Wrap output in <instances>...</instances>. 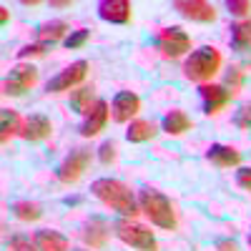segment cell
I'll use <instances>...</instances> for the list:
<instances>
[{"mask_svg":"<svg viewBox=\"0 0 251 251\" xmlns=\"http://www.w3.org/2000/svg\"><path fill=\"white\" fill-rule=\"evenodd\" d=\"M91 191L96 199H100L106 206H111L113 211H118L121 216H136L138 214V203H136V196L128 186L118 178H96Z\"/></svg>","mask_w":251,"mask_h":251,"instance_id":"obj_1","label":"cell"},{"mask_svg":"<svg viewBox=\"0 0 251 251\" xmlns=\"http://www.w3.org/2000/svg\"><path fill=\"white\" fill-rule=\"evenodd\" d=\"M138 203H141V211L158 228H166V231H174L176 228V211H174L169 196H163L156 188H143L138 194Z\"/></svg>","mask_w":251,"mask_h":251,"instance_id":"obj_2","label":"cell"},{"mask_svg":"<svg viewBox=\"0 0 251 251\" xmlns=\"http://www.w3.org/2000/svg\"><path fill=\"white\" fill-rule=\"evenodd\" d=\"M221 68V53L214 46H203L199 50H194L183 63V75L194 83H208Z\"/></svg>","mask_w":251,"mask_h":251,"instance_id":"obj_3","label":"cell"},{"mask_svg":"<svg viewBox=\"0 0 251 251\" xmlns=\"http://www.w3.org/2000/svg\"><path fill=\"white\" fill-rule=\"evenodd\" d=\"M113 231L126 246H131V249H138V251H156L158 249V244L153 239V231L143 224H136V221H128V219H118Z\"/></svg>","mask_w":251,"mask_h":251,"instance_id":"obj_4","label":"cell"},{"mask_svg":"<svg viewBox=\"0 0 251 251\" xmlns=\"http://www.w3.org/2000/svg\"><path fill=\"white\" fill-rule=\"evenodd\" d=\"M88 166H91V151L88 149H73L66 158H63V163L58 166L55 176L63 183H75Z\"/></svg>","mask_w":251,"mask_h":251,"instance_id":"obj_5","label":"cell"},{"mask_svg":"<svg viewBox=\"0 0 251 251\" xmlns=\"http://www.w3.org/2000/svg\"><path fill=\"white\" fill-rule=\"evenodd\" d=\"M156 48L166 58H178L191 48V38H188V33H183L181 28H161L158 35H156Z\"/></svg>","mask_w":251,"mask_h":251,"instance_id":"obj_6","label":"cell"},{"mask_svg":"<svg viewBox=\"0 0 251 251\" xmlns=\"http://www.w3.org/2000/svg\"><path fill=\"white\" fill-rule=\"evenodd\" d=\"M86 73H88V63H86V60H75V63H71L66 71H60L58 75H53V78L46 83V91H48V93L71 91L73 86H78V83L86 78Z\"/></svg>","mask_w":251,"mask_h":251,"instance_id":"obj_7","label":"cell"},{"mask_svg":"<svg viewBox=\"0 0 251 251\" xmlns=\"http://www.w3.org/2000/svg\"><path fill=\"white\" fill-rule=\"evenodd\" d=\"M38 80V71L33 66H15L10 71V75L3 80V93L5 96H23L25 91H30Z\"/></svg>","mask_w":251,"mask_h":251,"instance_id":"obj_8","label":"cell"},{"mask_svg":"<svg viewBox=\"0 0 251 251\" xmlns=\"http://www.w3.org/2000/svg\"><path fill=\"white\" fill-rule=\"evenodd\" d=\"M201 93V100H203V113L206 116H214L219 113L221 108H226L228 103H231L234 93L226 91L224 86H214V83H203V86L199 88Z\"/></svg>","mask_w":251,"mask_h":251,"instance_id":"obj_9","label":"cell"},{"mask_svg":"<svg viewBox=\"0 0 251 251\" xmlns=\"http://www.w3.org/2000/svg\"><path fill=\"white\" fill-rule=\"evenodd\" d=\"M174 10H178L188 20H196V23H214L216 20V8L203 0H176Z\"/></svg>","mask_w":251,"mask_h":251,"instance_id":"obj_10","label":"cell"},{"mask_svg":"<svg viewBox=\"0 0 251 251\" xmlns=\"http://www.w3.org/2000/svg\"><path fill=\"white\" fill-rule=\"evenodd\" d=\"M108 103L103 100V98H98L96 100V106L86 113V121H83V126H80V136H86V138H93V136H98L103 128H106V123H108Z\"/></svg>","mask_w":251,"mask_h":251,"instance_id":"obj_11","label":"cell"},{"mask_svg":"<svg viewBox=\"0 0 251 251\" xmlns=\"http://www.w3.org/2000/svg\"><path fill=\"white\" fill-rule=\"evenodd\" d=\"M111 111H113V121L126 123L141 111V98L131 91H121V93H116V98L111 103Z\"/></svg>","mask_w":251,"mask_h":251,"instance_id":"obj_12","label":"cell"},{"mask_svg":"<svg viewBox=\"0 0 251 251\" xmlns=\"http://www.w3.org/2000/svg\"><path fill=\"white\" fill-rule=\"evenodd\" d=\"M50 131H53L50 118H48V116H43V113H33V116H28V118L23 121V128H20V133H18V136L23 138V141L35 143V141L48 138V136H50Z\"/></svg>","mask_w":251,"mask_h":251,"instance_id":"obj_13","label":"cell"},{"mask_svg":"<svg viewBox=\"0 0 251 251\" xmlns=\"http://www.w3.org/2000/svg\"><path fill=\"white\" fill-rule=\"evenodd\" d=\"M98 15L106 23L126 25L131 20V3L128 0H100L98 3Z\"/></svg>","mask_w":251,"mask_h":251,"instance_id":"obj_14","label":"cell"},{"mask_svg":"<svg viewBox=\"0 0 251 251\" xmlns=\"http://www.w3.org/2000/svg\"><path fill=\"white\" fill-rule=\"evenodd\" d=\"M206 158L219 169H231V166L241 163V151H236L234 146H224V143H211L206 151Z\"/></svg>","mask_w":251,"mask_h":251,"instance_id":"obj_15","label":"cell"},{"mask_svg":"<svg viewBox=\"0 0 251 251\" xmlns=\"http://www.w3.org/2000/svg\"><path fill=\"white\" fill-rule=\"evenodd\" d=\"M80 236H83V241H86L91 249H103V246H106V241H108V236H111V228H108V224L103 221V219L93 216L86 226H83Z\"/></svg>","mask_w":251,"mask_h":251,"instance_id":"obj_16","label":"cell"},{"mask_svg":"<svg viewBox=\"0 0 251 251\" xmlns=\"http://www.w3.org/2000/svg\"><path fill=\"white\" fill-rule=\"evenodd\" d=\"M35 246L40 251H68V239L53 228H40L35 234Z\"/></svg>","mask_w":251,"mask_h":251,"instance_id":"obj_17","label":"cell"},{"mask_svg":"<svg viewBox=\"0 0 251 251\" xmlns=\"http://www.w3.org/2000/svg\"><path fill=\"white\" fill-rule=\"evenodd\" d=\"M191 118H188L183 111H178V108H171L169 113L163 116V131L169 133V136H181V133H186L188 128H191Z\"/></svg>","mask_w":251,"mask_h":251,"instance_id":"obj_18","label":"cell"},{"mask_svg":"<svg viewBox=\"0 0 251 251\" xmlns=\"http://www.w3.org/2000/svg\"><path fill=\"white\" fill-rule=\"evenodd\" d=\"M156 131H158V126H156L153 121L136 118V121H131L128 131H126V138H128L131 143H143V141L153 138V136H156Z\"/></svg>","mask_w":251,"mask_h":251,"instance_id":"obj_19","label":"cell"},{"mask_svg":"<svg viewBox=\"0 0 251 251\" xmlns=\"http://www.w3.org/2000/svg\"><path fill=\"white\" fill-rule=\"evenodd\" d=\"M0 118H3V123H0V141L8 143L10 136H18L20 133L23 121H20V116L13 108H3V111H0Z\"/></svg>","mask_w":251,"mask_h":251,"instance_id":"obj_20","label":"cell"},{"mask_svg":"<svg viewBox=\"0 0 251 251\" xmlns=\"http://www.w3.org/2000/svg\"><path fill=\"white\" fill-rule=\"evenodd\" d=\"M66 30H68V23H63V20H50V23H43L38 30H35V35H38V40L40 43H55V40H60L63 35H66Z\"/></svg>","mask_w":251,"mask_h":251,"instance_id":"obj_21","label":"cell"},{"mask_svg":"<svg viewBox=\"0 0 251 251\" xmlns=\"http://www.w3.org/2000/svg\"><path fill=\"white\" fill-rule=\"evenodd\" d=\"M231 48L239 53L251 48V20H241V23L231 25Z\"/></svg>","mask_w":251,"mask_h":251,"instance_id":"obj_22","label":"cell"},{"mask_svg":"<svg viewBox=\"0 0 251 251\" xmlns=\"http://www.w3.org/2000/svg\"><path fill=\"white\" fill-rule=\"evenodd\" d=\"M10 211L20 219V221H38L43 216V206L35 201H13Z\"/></svg>","mask_w":251,"mask_h":251,"instance_id":"obj_23","label":"cell"},{"mask_svg":"<svg viewBox=\"0 0 251 251\" xmlns=\"http://www.w3.org/2000/svg\"><path fill=\"white\" fill-rule=\"evenodd\" d=\"M93 106H96V100H93V91L91 88H78V91L71 93V108L75 113H88Z\"/></svg>","mask_w":251,"mask_h":251,"instance_id":"obj_24","label":"cell"},{"mask_svg":"<svg viewBox=\"0 0 251 251\" xmlns=\"http://www.w3.org/2000/svg\"><path fill=\"white\" fill-rule=\"evenodd\" d=\"M8 246H10V251H40V249L35 246V241H30V239H28V236H23V234L10 236Z\"/></svg>","mask_w":251,"mask_h":251,"instance_id":"obj_25","label":"cell"},{"mask_svg":"<svg viewBox=\"0 0 251 251\" xmlns=\"http://www.w3.org/2000/svg\"><path fill=\"white\" fill-rule=\"evenodd\" d=\"M234 126H236V128H241V131H249L251 128V103H244V106L236 111Z\"/></svg>","mask_w":251,"mask_h":251,"instance_id":"obj_26","label":"cell"},{"mask_svg":"<svg viewBox=\"0 0 251 251\" xmlns=\"http://www.w3.org/2000/svg\"><path fill=\"white\" fill-rule=\"evenodd\" d=\"M91 38V30H86V28H80V30H75V33H71L68 38H66V48H71V50H75V48H83L86 46V40Z\"/></svg>","mask_w":251,"mask_h":251,"instance_id":"obj_27","label":"cell"},{"mask_svg":"<svg viewBox=\"0 0 251 251\" xmlns=\"http://www.w3.org/2000/svg\"><path fill=\"white\" fill-rule=\"evenodd\" d=\"M98 158H100V163L103 166H111L113 161H116V143L113 141H106L98 149Z\"/></svg>","mask_w":251,"mask_h":251,"instance_id":"obj_28","label":"cell"},{"mask_svg":"<svg viewBox=\"0 0 251 251\" xmlns=\"http://www.w3.org/2000/svg\"><path fill=\"white\" fill-rule=\"evenodd\" d=\"M226 83H228V86H231V93L236 96V91L241 88V83H244V68L234 66L231 71H228V75H226Z\"/></svg>","mask_w":251,"mask_h":251,"instance_id":"obj_29","label":"cell"},{"mask_svg":"<svg viewBox=\"0 0 251 251\" xmlns=\"http://www.w3.org/2000/svg\"><path fill=\"white\" fill-rule=\"evenodd\" d=\"M48 46L46 43H30V46H23L18 50V58H30V55H46Z\"/></svg>","mask_w":251,"mask_h":251,"instance_id":"obj_30","label":"cell"},{"mask_svg":"<svg viewBox=\"0 0 251 251\" xmlns=\"http://www.w3.org/2000/svg\"><path fill=\"white\" fill-rule=\"evenodd\" d=\"M226 8H228V13H234V15H246L251 10V3L249 0H228Z\"/></svg>","mask_w":251,"mask_h":251,"instance_id":"obj_31","label":"cell"},{"mask_svg":"<svg viewBox=\"0 0 251 251\" xmlns=\"http://www.w3.org/2000/svg\"><path fill=\"white\" fill-rule=\"evenodd\" d=\"M236 183L244 191H251V169H239L236 171Z\"/></svg>","mask_w":251,"mask_h":251,"instance_id":"obj_32","label":"cell"},{"mask_svg":"<svg viewBox=\"0 0 251 251\" xmlns=\"http://www.w3.org/2000/svg\"><path fill=\"white\" fill-rule=\"evenodd\" d=\"M216 251H239V246H236V241L224 239V241H216Z\"/></svg>","mask_w":251,"mask_h":251,"instance_id":"obj_33","label":"cell"},{"mask_svg":"<svg viewBox=\"0 0 251 251\" xmlns=\"http://www.w3.org/2000/svg\"><path fill=\"white\" fill-rule=\"evenodd\" d=\"M50 8H71V0H53Z\"/></svg>","mask_w":251,"mask_h":251,"instance_id":"obj_34","label":"cell"},{"mask_svg":"<svg viewBox=\"0 0 251 251\" xmlns=\"http://www.w3.org/2000/svg\"><path fill=\"white\" fill-rule=\"evenodd\" d=\"M0 20H3V23H8V20H10V13H8L5 5H0Z\"/></svg>","mask_w":251,"mask_h":251,"instance_id":"obj_35","label":"cell"},{"mask_svg":"<svg viewBox=\"0 0 251 251\" xmlns=\"http://www.w3.org/2000/svg\"><path fill=\"white\" fill-rule=\"evenodd\" d=\"M66 203H68V206H75V203H80V199L73 196V199H66Z\"/></svg>","mask_w":251,"mask_h":251,"instance_id":"obj_36","label":"cell"},{"mask_svg":"<svg viewBox=\"0 0 251 251\" xmlns=\"http://www.w3.org/2000/svg\"><path fill=\"white\" fill-rule=\"evenodd\" d=\"M249 246H251V236H249Z\"/></svg>","mask_w":251,"mask_h":251,"instance_id":"obj_37","label":"cell"},{"mask_svg":"<svg viewBox=\"0 0 251 251\" xmlns=\"http://www.w3.org/2000/svg\"><path fill=\"white\" fill-rule=\"evenodd\" d=\"M75 251H83V249H75Z\"/></svg>","mask_w":251,"mask_h":251,"instance_id":"obj_38","label":"cell"}]
</instances>
